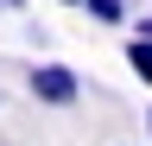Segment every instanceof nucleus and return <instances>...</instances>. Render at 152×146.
I'll use <instances>...</instances> for the list:
<instances>
[{
  "instance_id": "1",
  "label": "nucleus",
  "mask_w": 152,
  "mask_h": 146,
  "mask_svg": "<svg viewBox=\"0 0 152 146\" xmlns=\"http://www.w3.org/2000/svg\"><path fill=\"white\" fill-rule=\"evenodd\" d=\"M26 89H32L45 108H70L76 95H83V76H76L70 64H38L32 76H26Z\"/></svg>"
},
{
  "instance_id": "2",
  "label": "nucleus",
  "mask_w": 152,
  "mask_h": 146,
  "mask_svg": "<svg viewBox=\"0 0 152 146\" xmlns=\"http://www.w3.org/2000/svg\"><path fill=\"white\" fill-rule=\"evenodd\" d=\"M127 64H133V76H140V83H152V38H146V32H133V38H127Z\"/></svg>"
},
{
  "instance_id": "3",
  "label": "nucleus",
  "mask_w": 152,
  "mask_h": 146,
  "mask_svg": "<svg viewBox=\"0 0 152 146\" xmlns=\"http://www.w3.org/2000/svg\"><path fill=\"white\" fill-rule=\"evenodd\" d=\"M83 13H89L95 26H121L127 19V0H83Z\"/></svg>"
},
{
  "instance_id": "4",
  "label": "nucleus",
  "mask_w": 152,
  "mask_h": 146,
  "mask_svg": "<svg viewBox=\"0 0 152 146\" xmlns=\"http://www.w3.org/2000/svg\"><path fill=\"white\" fill-rule=\"evenodd\" d=\"M0 13H19V0H0Z\"/></svg>"
},
{
  "instance_id": "5",
  "label": "nucleus",
  "mask_w": 152,
  "mask_h": 146,
  "mask_svg": "<svg viewBox=\"0 0 152 146\" xmlns=\"http://www.w3.org/2000/svg\"><path fill=\"white\" fill-rule=\"evenodd\" d=\"M64 7H83V0H64Z\"/></svg>"
},
{
  "instance_id": "6",
  "label": "nucleus",
  "mask_w": 152,
  "mask_h": 146,
  "mask_svg": "<svg viewBox=\"0 0 152 146\" xmlns=\"http://www.w3.org/2000/svg\"><path fill=\"white\" fill-rule=\"evenodd\" d=\"M146 121H152V114H146Z\"/></svg>"
}]
</instances>
